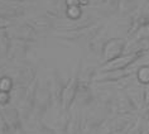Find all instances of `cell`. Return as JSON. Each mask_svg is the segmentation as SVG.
Segmentation results:
<instances>
[{"label": "cell", "mask_w": 149, "mask_h": 134, "mask_svg": "<svg viewBox=\"0 0 149 134\" xmlns=\"http://www.w3.org/2000/svg\"><path fill=\"white\" fill-rule=\"evenodd\" d=\"M144 54V51H136L133 53L125 54V56H120V57L113 59L110 62L104 63L102 67L100 68V72H105V71H115V70H124L128 66H130L132 63L140 58V56Z\"/></svg>", "instance_id": "cell-1"}, {"label": "cell", "mask_w": 149, "mask_h": 134, "mask_svg": "<svg viewBox=\"0 0 149 134\" xmlns=\"http://www.w3.org/2000/svg\"><path fill=\"white\" fill-rule=\"evenodd\" d=\"M124 47H125V43L120 38L109 40L105 44V47H104V62L106 63V62H110L115 58L120 57L123 51H124Z\"/></svg>", "instance_id": "cell-2"}, {"label": "cell", "mask_w": 149, "mask_h": 134, "mask_svg": "<svg viewBox=\"0 0 149 134\" xmlns=\"http://www.w3.org/2000/svg\"><path fill=\"white\" fill-rule=\"evenodd\" d=\"M76 92H77V79L73 77V79H71L68 81V84L66 85V87L63 89V92H62V106L65 110H67L72 105Z\"/></svg>", "instance_id": "cell-3"}, {"label": "cell", "mask_w": 149, "mask_h": 134, "mask_svg": "<svg viewBox=\"0 0 149 134\" xmlns=\"http://www.w3.org/2000/svg\"><path fill=\"white\" fill-rule=\"evenodd\" d=\"M132 72H133L132 70H128V68L115 70V71H105L96 75L95 80L96 81H119V80H123L126 76H129Z\"/></svg>", "instance_id": "cell-4"}, {"label": "cell", "mask_w": 149, "mask_h": 134, "mask_svg": "<svg viewBox=\"0 0 149 134\" xmlns=\"http://www.w3.org/2000/svg\"><path fill=\"white\" fill-rule=\"evenodd\" d=\"M136 79L140 84L143 85H149V66H141L136 71Z\"/></svg>", "instance_id": "cell-5"}, {"label": "cell", "mask_w": 149, "mask_h": 134, "mask_svg": "<svg viewBox=\"0 0 149 134\" xmlns=\"http://www.w3.org/2000/svg\"><path fill=\"white\" fill-rule=\"evenodd\" d=\"M66 14L70 19L76 20L82 15V9H81V6H67Z\"/></svg>", "instance_id": "cell-6"}, {"label": "cell", "mask_w": 149, "mask_h": 134, "mask_svg": "<svg viewBox=\"0 0 149 134\" xmlns=\"http://www.w3.org/2000/svg\"><path fill=\"white\" fill-rule=\"evenodd\" d=\"M13 89V81L10 77H1L0 79V91L10 92Z\"/></svg>", "instance_id": "cell-7"}, {"label": "cell", "mask_w": 149, "mask_h": 134, "mask_svg": "<svg viewBox=\"0 0 149 134\" xmlns=\"http://www.w3.org/2000/svg\"><path fill=\"white\" fill-rule=\"evenodd\" d=\"M9 100H10V92L0 91V104H1V105H5V104H8Z\"/></svg>", "instance_id": "cell-8"}, {"label": "cell", "mask_w": 149, "mask_h": 134, "mask_svg": "<svg viewBox=\"0 0 149 134\" xmlns=\"http://www.w3.org/2000/svg\"><path fill=\"white\" fill-rule=\"evenodd\" d=\"M143 100H144V104L149 106V87H147L145 90L143 91Z\"/></svg>", "instance_id": "cell-9"}, {"label": "cell", "mask_w": 149, "mask_h": 134, "mask_svg": "<svg viewBox=\"0 0 149 134\" xmlns=\"http://www.w3.org/2000/svg\"><path fill=\"white\" fill-rule=\"evenodd\" d=\"M66 5L67 6H80L79 0H66Z\"/></svg>", "instance_id": "cell-10"}, {"label": "cell", "mask_w": 149, "mask_h": 134, "mask_svg": "<svg viewBox=\"0 0 149 134\" xmlns=\"http://www.w3.org/2000/svg\"><path fill=\"white\" fill-rule=\"evenodd\" d=\"M128 134H141V132L139 130V128H138V126H135V128H133Z\"/></svg>", "instance_id": "cell-11"}, {"label": "cell", "mask_w": 149, "mask_h": 134, "mask_svg": "<svg viewBox=\"0 0 149 134\" xmlns=\"http://www.w3.org/2000/svg\"><path fill=\"white\" fill-rule=\"evenodd\" d=\"M79 1H80V6H85L90 3V0H79Z\"/></svg>", "instance_id": "cell-12"}]
</instances>
